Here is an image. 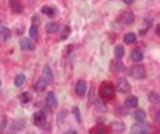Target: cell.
Wrapping results in <instances>:
<instances>
[{"label":"cell","instance_id":"cell-1","mask_svg":"<svg viewBox=\"0 0 160 134\" xmlns=\"http://www.w3.org/2000/svg\"><path fill=\"white\" fill-rule=\"evenodd\" d=\"M100 95L103 99H106V100H111L114 99L115 97V91H114V88L111 84H104L100 89Z\"/></svg>","mask_w":160,"mask_h":134},{"label":"cell","instance_id":"cell-2","mask_svg":"<svg viewBox=\"0 0 160 134\" xmlns=\"http://www.w3.org/2000/svg\"><path fill=\"white\" fill-rule=\"evenodd\" d=\"M34 124L38 128H42V129H44L46 127V117H45L44 112L40 110L34 114Z\"/></svg>","mask_w":160,"mask_h":134},{"label":"cell","instance_id":"cell-3","mask_svg":"<svg viewBox=\"0 0 160 134\" xmlns=\"http://www.w3.org/2000/svg\"><path fill=\"white\" fill-rule=\"evenodd\" d=\"M130 74L133 78H135V79H144L145 75H146V72L144 69V66L141 65H135V66H133L131 70H130Z\"/></svg>","mask_w":160,"mask_h":134},{"label":"cell","instance_id":"cell-4","mask_svg":"<svg viewBox=\"0 0 160 134\" xmlns=\"http://www.w3.org/2000/svg\"><path fill=\"white\" fill-rule=\"evenodd\" d=\"M19 47L21 50H34V43L29 38H21L19 42Z\"/></svg>","mask_w":160,"mask_h":134},{"label":"cell","instance_id":"cell-5","mask_svg":"<svg viewBox=\"0 0 160 134\" xmlns=\"http://www.w3.org/2000/svg\"><path fill=\"white\" fill-rule=\"evenodd\" d=\"M45 103L48 105V108H56L58 106V99H56V95H55V93H48V95H46V99H45Z\"/></svg>","mask_w":160,"mask_h":134},{"label":"cell","instance_id":"cell-6","mask_svg":"<svg viewBox=\"0 0 160 134\" xmlns=\"http://www.w3.org/2000/svg\"><path fill=\"white\" fill-rule=\"evenodd\" d=\"M120 20H122L124 24H126V25H130V24L134 23L135 15L133 14L131 11H124V13H122V15H120Z\"/></svg>","mask_w":160,"mask_h":134},{"label":"cell","instance_id":"cell-7","mask_svg":"<svg viewBox=\"0 0 160 134\" xmlns=\"http://www.w3.org/2000/svg\"><path fill=\"white\" fill-rule=\"evenodd\" d=\"M131 134H149V129L141 123H136L131 127Z\"/></svg>","mask_w":160,"mask_h":134},{"label":"cell","instance_id":"cell-8","mask_svg":"<svg viewBox=\"0 0 160 134\" xmlns=\"http://www.w3.org/2000/svg\"><path fill=\"white\" fill-rule=\"evenodd\" d=\"M85 90H86V83L84 80H78V83L75 85V93L78 97H83L85 94Z\"/></svg>","mask_w":160,"mask_h":134},{"label":"cell","instance_id":"cell-9","mask_svg":"<svg viewBox=\"0 0 160 134\" xmlns=\"http://www.w3.org/2000/svg\"><path fill=\"white\" fill-rule=\"evenodd\" d=\"M116 89L120 93H126L130 89V84H129V82L126 79H120L119 82L116 83Z\"/></svg>","mask_w":160,"mask_h":134},{"label":"cell","instance_id":"cell-10","mask_svg":"<svg viewBox=\"0 0 160 134\" xmlns=\"http://www.w3.org/2000/svg\"><path fill=\"white\" fill-rule=\"evenodd\" d=\"M43 78L46 80L48 83H53V80H54V74H53V70L50 66H44L43 69Z\"/></svg>","mask_w":160,"mask_h":134},{"label":"cell","instance_id":"cell-11","mask_svg":"<svg viewBox=\"0 0 160 134\" xmlns=\"http://www.w3.org/2000/svg\"><path fill=\"white\" fill-rule=\"evenodd\" d=\"M46 85H48V82L42 76V78H39L36 82H35V85H34V88H35V90L36 91H44L45 90V88H46Z\"/></svg>","mask_w":160,"mask_h":134},{"label":"cell","instance_id":"cell-12","mask_svg":"<svg viewBox=\"0 0 160 134\" xmlns=\"http://www.w3.org/2000/svg\"><path fill=\"white\" fill-rule=\"evenodd\" d=\"M45 30H46V33H48V34H54V33H56V32H59V30H60V26H59V24H58V23H55V21H51V23H48V24H46V26H45Z\"/></svg>","mask_w":160,"mask_h":134},{"label":"cell","instance_id":"cell-13","mask_svg":"<svg viewBox=\"0 0 160 134\" xmlns=\"http://www.w3.org/2000/svg\"><path fill=\"white\" fill-rule=\"evenodd\" d=\"M10 8H11V11L15 13V14L23 11V5L20 3V0H10Z\"/></svg>","mask_w":160,"mask_h":134},{"label":"cell","instance_id":"cell-14","mask_svg":"<svg viewBox=\"0 0 160 134\" xmlns=\"http://www.w3.org/2000/svg\"><path fill=\"white\" fill-rule=\"evenodd\" d=\"M125 106L126 108H136L138 106V98L135 95H130L125 99Z\"/></svg>","mask_w":160,"mask_h":134},{"label":"cell","instance_id":"cell-15","mask_svg":"<svg viewBox=\"0 0 160 134\" xmlns=\"http://www.w3.org/2000/svg\"><path fill=\"white\" fill-rule=\"evenodd\" d=\"M134 118H135V120H136L138 123H143L144 120H145V118H146L145 110L144 109H136L135 113H134Z\"/></svg>","mask_w":160,"mask_h":134},{"label":"cell","instance_id":"cell-16","mask_svg":"<svg viewBox=\"0 0 160 134\" xmlns=\"http://www.w3.org/2000/svg\"><path fill=\"white\" fill-rule=\"evenodd\" d=\"M0 36H2L3 42H8V40L10 39L11 33H10V30L6 28V26H2V28H0Z\"/></svg>","mask_w":160,"mask_h":134},{"label":"cell","instance_id":"cell-17","mask_svg":"<svg viewBox=\"0 0 160 134\" xmlns=\"http://www.w3.org/2000/svg\"><path fill=\"white\" fill-rule=\"evenodd\" d=\"M148 99L153 104H159L160 103V95L158 94L156 91H149L148 93Z\"/></svg>","mask_w":160,"mask_h":134},{"label":"cell","instance_id":"cell-18","mask_svg":"<svg viewBox=\"0 0 160 134\" xmlns=\"http://www.w3.org/2000/svg\"><path fill=\"white\" fill-rule=\"evenodd\" d=\"M19 100H20L21 104H28V103L31 102V94L29 91H24V93H21V94H20Z\"/></svg>","mask_w":160,"mask_h":134},{"label":"cell","instance_id":"cell-19","mask_svg":"<svg viewBox=\"0 0 160 134\" xmlns=\"http://www.w3.org/2000/svg\"><path fill=\"white\" fill-rule=\"evenodd\" d=\"M130 58H131V60H134V61H140V60L144 59V55H143V53L139 51V50H133L131 54H130Z\"/></svg>","mask_w":160,"mask_h":134},{"label":"cell","instance_id":"cell-20","mask_svg":"<svg viewBox=\"0 0 160 134\" xmlns=\"http://www.w3.org/2000/svg\"><path fill=\"white\" fill-rule=\"evenodd\" d=\"M89 134H110V132L104 127H94Z\"/></svg>","mask_w":160,"mask_h":134},{"label":"cell","instance_id":"cell-21","mask_svg":"<svg viewBox=\"0 0 160 134\" xmlns=\"http://www.w3.org/2000/svg\"><path fill=\"white\" fill-rule=\"evenodd\" d=\"M124 42L126 44H133L136 42V35L134 33H126L125 36H124Z\"/></svg>","mask_w":160,"mask_h":134},{"label":"cell","instance_id":"cell-22","mask_svg":"<svg viewBox=\"0 0 160 134\" xmlns=\"http://www.w3.org/2000/svg\"><path fill=\"white\" fill-rule=\"evenodd\" d=\"M42 13H43V14H45V15H48V17H54L56 10H55V8H53V6H43Z\"/></svg>","mask_w":160,"mask_h":134},{"label":"cell","instance_id":"cell-23","mask_svg":"<svg viewBox=\"0 0 160 134\" xmlns=\"http://www.w3.org/2000/svg\"><path fill=\"white\" fill-rule=\"evenodd\" d=\"M24 83H25V75H24V74H18V75L15 76V79H14V84H15V87L20 88V87L24 85Z\"/></svg>","mask_w":160,"mask_h":134},{"label":"cell","instance_id":"cell-24","mask_svg":"<svg viewBox=\"0 0 160 134\" xmlns=\"http://www.w3.org/2000/svg\"><path fill=\"white\" fill-rule=\"evenodd\" d=\"M114 54L116 58H123L125 55V50H124V47L122 45H116L115 49H114Z\"/></svg>","mask_w":160,"mask_h":134},{"label":"cell","instance_id":"cell-25","mask_svg":"<svg viewBox=\"0 0 160 134\" xmlns=\"http://www.w3.org/2000/svg\"><path fill=\"white\" fill-rule=\"evenodd\" d=\"M29 35H30V39H33V40H36V39H38V26H36V25H31V26H30Z\"/></svg>","mask_w":160,"mask_h":134},{"label":"cell","instance_id":"cell-26","mask_svg":"<svg viewBox=\"0 0 160 134\" xmlns=\"http://www.w3.org/2000/svg\"><path fill=\"white\" fill-rule=\"evenodd\" d=\"M66 115H68V112H66V110H60V113L58 114V125H60L64 122V119H65Z\"/></svg>","mask_w":160,"mask_h":134},{"label":"cell","instance_id":"cell-27","mask_svg":"<svg viewBox=\"0 0 160 134\" xmlns=\"http://www.w3.org/2000/svg\"><path fill=\"white\" fill-rule=\"evenodd\" d=\"M73 113H74V115H75V118H76V122H78V123L82 122V115H80V112H79L78 106H74V108H73Z\"/></svg>","mask_w":160,"mask_h":134},{"label":"cell","instance_id":"cell-28","mask_svg":"<svg viewBox=\"0 0 160 134\" xmlns=\"http://www.w3.org/2000/svg\"><path fill=\"white\" fill-rule=\"evenodd\" d=\"M5 127H6V118L3 117V118H2V125H0V130L4 132V130H5Z\"/></svg>","mask_w":160,"mask_h":134},{"label":"cell","instance_id":"cell-29","mask_svg":"<svg viewBox=\"0 0 160 134\" xmlns=\"http://www.w3.org/2000/svg\"><path fill=\"white\" fill-rule=\"evenodd\" d=\"M144 20H145V24H146V25H148V26H150V25H153V21H154V20H153V18H145Z\"/></svg>","mask_w":160,"mask_h":134},{"label":"cell","instance_id":"cell-30","mask_svg":"<svg viewBox=\"0 0 160 134\" xmlns=\"http://www.w3.org/2000/svg\"><path fill=\"white\" fill-rule=\"evenodd\" d=\"M155 119L158 120V122H160V108L155 112Z\"/></svg>","mask_w":160,"mask_h":134},{"label":"cell","instance_id":"cell-31","mask_svg":"<svg viewBox=\"0 0 160 134\" xmlns=\"http://www.w3.org/2000/svg\"><path fill=\"white\" fill-rule=\"evenodd\" d=\"M155 32H156V34H158V35L160 36V24H159V25L156 26V30H155Z\"/></svg>","mask_w":160,"mask_h":134},{"label":"cell","instance_id":"cell-32","mask_svg":"<svg viewBox=\"0 0 160 134\" xmlns=\"http://www.w3.org/2000/svg\"><path fill=\"white\" fill-rule=\"evenodd\" d=\"M123 2H124L125 4H128V5H130L133 2H134V0H123Z\"/></svg>","mask_w":160,"mask_h":134}]
</instances>
